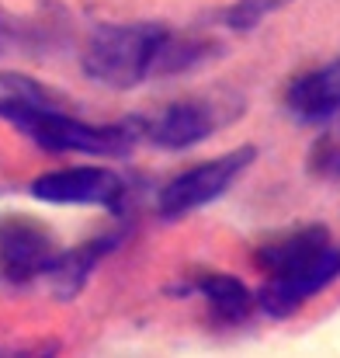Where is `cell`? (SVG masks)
Returning a JSON list of instances; mask_svg holds the SVG:
<instances>
[{"instance_id":"6","label":"cell","mask_w":340,"mask_h":358,"mask_svg":"<svg viewBox=\"0 0 340 358\" xmlns=\"http://www.w3.org/2000/svg\"><path fill=\"white\" fill-rule=\"evenodd\" d=\"M28 192L49 206H105L118 213L128 188L108 167H63L35 178Z\"/></svg>"},{"instance_id":"3","label":"cell","mask_w":340,"mask_h":358,"mask_svg":"<svg viewBox=\"0 0 340 358\" xmlns=\"http://www.w3.org/2000/svg\"><path fill=\"white\" fill-rule=\"evenodd\" d=\"M246 112V101L232 91H212V94H195L184 101H174L153 115H142L135 122L139 139L160 146V150H191L205 143L216 129L236 122Z\"/></svg>"},{"instance_id":"9","label":"cell","mask_w":340,"mask_h":358,"mask_svg":"<svg viewBox=\"0 0 340 358\" xmlns=\"http://www.w3.org/2000/svg\"><path fill=\"white\" fill-rule=\"evenodd\" d=\"M170 292L177 296H202L209 303V310L223 320V324H239L250 317L253 310V292L236 278V275H226V271H212V268H198L191 278H184L181 285H174Z\"/></svg>"},{"instance_id":"2","label":"cell","mask_w":340,"mask_h":358,"mask_svg":"<svg viewBox=\"0 0 340 358\" xmlns=\"http://www.w3.org/2000/svg\"><path fill=\"white\" fill-rule=\"evenodd\" d=\"M14 129H21L31 143H38L49 153H87V157H125L132 153V146L139 143L135 122H114V125H94L84 122L70 112H63V105H45L38 112H28L14 122Z\"/></svg>"},{"instance_id":"11","label":"cell","mask_w":340,"mask_h":358,"mask_svg":"<svg viewBox=\"0 0 340 358\" xmlns=\"http://www.w3.org/2000/svg\"><path fill=\"white\" fill-rule=\"evenodd\" d=\"M340 105V56L334 63L295 77L285 91V108L299 122H323Z\"/></svg>"},{"instance_id":"4","label":"cell","mask_w":340,"mask_h":358,"mask_svg":"<svg viewBox=\"0 0 340 358\" xmlns=\"http://www.w3.org/2000/svg\"><path fill=\"white\" fill-rule=\"evenodd\" d=\"M253 160H257V146L246 143V146H236V150H229V153L216 157V160H205V164L170 178L160 188V199H156L160 216L174 223V220H184L188 213L223 199L229 188L236 185V178L246 174V167Z\"/></svg>"},{"instance_id":"5","label":"cell","mask_w":340,"mask_h":358,"mask_svg":"<svg viewBox=\"0 0 340 358\" xmlns=\"http://www.w3.org/2000/svg\"><path fill=\"white\" fill-rule=\"evenodd\" d=\"M56 254L59 247L45 223L17 213L0 220V275L10 285H28L45 275Z\"/></svg>"},{"instance_id":"10","label":"cell","mask_w":340,"mask_h":358,"mask_svg":"<svg viewBox=\"0 0 340 358\" xmlns=\"http://www.w3.org/2000/svg\"><path fill=\"white\" fill-rule=\"evenodd\" d=\"M330 230L327 227H302V230H292V234H281L274 240H264L253 254V264L257 271H264L267 278H278L306 261H313L316 254H323L330 247Z\"/></svg>"},{"instance_id":"15","label":"cell","mask_w":340,"mask_h":358,"mask_svg":"<svg viewBox=\"0 0 340 358\" xmlns=\"http://www.w3.org/2000/svg\"><path fill=\"white\" fill-rule=\"evenodd\" d=\"M309 171L320 174V178H337L340 181V136H320L313 143V153H309Z\"/></svg>"},{"instance_id":"14","label":"cell","mask_w":340,"mask_h":358,"mask_svg":"<svg viewBox=\"0 0 340 358\" xmlns=\"http://www.w3.org/2000/svg\"><path fill=\"white\" fill-rule=\"evenodd\" d=\"M285 3H292V0H232L226 10H223V24L232 28V31H250V28H257L267 14L281 10Z\"/></svg>"},{"instance_id":"1","label":"cell","mask_w":340,"mask_h":358,"mask_svg":"<svg viewBox=\"0 0 340 358\" xmlns=\"http://www.w3.org/2000/svg\"><path fill=\"white\" fill-rule=\"evenodd\" d=\"M167 24L160 21H132V24H98L84 45V73L94 84L114 91H132L146 77H153L156 52L167 38Z\"/></svg>"},{"instance_id":"8","label":"cell","mask_w":340,"mask_h":358,"mask_svg":"<svg viewBox=\"0 0 340 358\" xmlns=\"http://www.w3.org/2000/svg\"><path fill=\"white\" fill-rule=\"evenodd\" d=\"M121 240H125V234H101V237L84 240V243H77V247H70V250H59V254L52 257L49 271H45L52 296L63 299V303L77 299V296L84 292V285L91 282L94 268H98L112 250L121 247Z\"/></svg>"},{"instance_id":"16","label":"cell","mask_w":340,"mask_h":358,"mask_svg":"<svg viewBox=\"0 0 340 358\" xmlns=\"http://www.w3.org/2000/svg\"><path fill=\"white\" fill-rule=\"evenodd\" d=\"M10 31H14V21L7 17V10L0 7V52L7 49V42H10Z\"/></svg>"},{"instance_id":"12","label":"cell","mask_w":340,"mask_h":358,"mask_svg":"<svg viewBox=\"0 0 340 358\" xmlns=\"http://www.w3.org/2000/svg\"><path fill=\"white\" fill-rule=\"evenodd\" d=\"M45 105H56V94L45 91L35 77L14 73V70L0 73V119H7L14 125L21 115L38 112V108H45Z\"/></svg>"},{"instance_id":"7","label":"cell","mask_w":340,"mask_h":358,"mask_svg":"<svg viewBox=\"0 0 340 358\" xmlns=\"http://www.w3.org/2000/svg\"><path fill=\"white\" fill-rule=\"evenodd\" d=\"M340 278V243H330L323 254H316L313 261L267 278L264 289L253 296V303L267 313V317H292L295 310H302L316 292H323L327 285H334Z\"/></svg>"},{"instance_id":"17","label":"cell","mask_w":340,"mask_h":358,"mask_svg":"<svg viewBox=\"0 0 340 358\" xmlns=\"http://www.w3.org/2000/svg\"><path fill=\"white\" fill-rule=\"evenodd\" d=\"M323 125H327V129H323L327 136H340V105L330 112V115H327V119H323Z\"/></svg>"},{"instance_id":"13","label":"cell","mask_w":340,"mask_h":358,"mask_svg":"<svg viewBox=\"0 0 340 358\" xmlns=\"http://www.w3.org/2000/svg\"><path fill=\"white\" fill-rule=\"evenodd\" d=\"M216 52H219V42H212V38L167 31V38H163L160 52H156V63H153V77H170V73L191 70V66L205 63V59L216 56Z\"/></svg>"}]
</instances>
